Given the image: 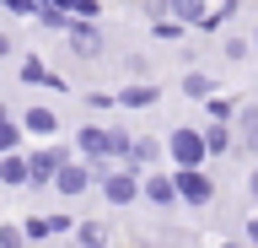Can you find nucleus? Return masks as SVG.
Masks as SVG:
<instances>
[{
    "mask_svg": "<svg viewBox=\"0 0 258 248\" xmlns=\"http://www.w3.org/2000/svg\"><path fill=\"white\" fill-rule=\"evenodd\" d=\"M92 189H97V194H102V200H108L113 211H129V205L140 200V173H129V167L108 162V167H97Z\"/></svg>",
    "mask_w": 258,
    "mask_h": 248,
    "instance_id": "nucleus-1",
    "label": "nucleus"
},
{
    "mask_svg": "<svg viewBox=\"0 0 258 248\" xmlns=\"http://www.w3.org/2000/svg\"><path fill=\"white\" fill-rule=\"evenodd\" d=\"M161 162H172V167H205L210 151H205V140H199V124H177L172 135H161Z\"/></svg>",
    "mask_w": 258,
    "mask_h": 248,
    "instance_id": "nucleus-2",
    "label": "nucleus"
},
{
    "mask_svg": "<svg viewBox=\"0 0 258 248\" xmlns=\"http://www.w3.org/2000/svg\"><path fill=\"white\" fill-rule=\"evenodd\" d=\"M172 189H177V205H194V211H205L215 200V178L205 167H172Z\"/></svg>",
    "mask_w": 258,
    "mask_h": 248,
    "instance_id": "nucleus-3",
    "label": "nucleus"
},
{
    "mask_svg": "<svg viewBox=\"0 0 258 248\" xmlns=\"http://www.w3.org/2000/svg\"><path fill=\"white\" fill-rule=\"evenodd\" d=\"M64 157H76V151L59 146V135H54V140H43L38 151H27V189H48V178H54V167H59Z\"/></svg>",
    "mask_w": 258,
    "mask_h": 248,
    "instance_id": "nucleus-4",
    "label": "nucleus"
},
{
    "mask_svg": "<svg viewBox=\"0 0 258 248\" xmlns=\"http://www.w3.org/2000/svg\"><path fill=\"white\" fill-rule=\"evenodd\" d=\"M48 189H54L59 200H81V194H92V167L81 162V157H64V162L54 167Z\"/></svg>",
    "mask_w": 258,
    "mask_h": 248,
    "instance_id": "nucleus-5",
    "label": "nucleus"
},
{
    "mask_svg": "<svg viewBox=\"0 0 258 248\" xmlns=\"http://www.w3.org/2000/svg\"><path fill=\"white\" fill-rule=\"evenodd\" d=\"M140 200L151 205V211H172V205H177L172 167H167V173H161V167H145V173H140Z\"/></svg>",
    "mask_w": 258,
    "mask_h": 248,
    "instance_id": "nucleus-6",
    "label": "nucleus"
},
{
    "mask_svg": "<svg viewBox=\"0 0 258 248\" xmlns=\"http://www.w3.org/2000/svg\"><path fill=\"white\" fill-rule=\"evenodd\" d=\"M64 43H70L76 60H97V54H102V33H97V22H86V17H70Z\"/></svg>",
    "mask_w": 258,
    "mask_h": 248,
    "instance_id": "nucleus-7",
    "label": "nucleus"
},
{
    "mask_svg": "<svg viewBox=\"0 0 258 248\" xmlns=\"http://www.w3.org/2000/svg\"><path fill=\"white\" fill-rule=\"evenodd\" d=\"M231 146L258 157V103H237V114H231Z\"/></svg>",
    "mask_w": 258,
    "mask_h": 248,
    "instance_id": "nucleus-8",
    "label": "nucleus"
},
{
    "mask_svg": "<svg viewBox=\"0 0 258 248\" xmlns=\"http://www.w3.org/2000/svg\"><path fill=\"white\" fill-rule=\"evenodd\" d=\"M22 135H32V140H54L59 135V114L48 108V103H32V108H22Z\"/></svg>",
    "mask_w": 258,
    "mask_h": 248,
    "instance_id": "nucleus-9",
    "label": "nucleus"
},
{
    "mask_svg": "<svg viewBox=\"0 0 258 248\" xmlns=\"http://www.w3.org/2000/svg\"><path fill=\"white\" fill-rule=\"evenodd\" d=\"M161 162V135H135L129 140V157L118 167H129V173H145V167H156Z\"/></svg>",
    "mask_w": 258,
    "mask_h": 248,
    "instance_id": "nucleus-10",
    "label": "nucleus"
},
{
    "mask_svg": "<svg viewBox=\"0 0 258 248\" xmlns=\"http://www.w3.org/2000/svg\"><path fill=\"white\" fill-rule=\"evenodd\" d=\"M113 103H118V108H156V103H161V86L156 81H129L124 92H113Z\"/></svg>",
    "mask_w": 258,
    "mask_h": 248,
    "instance_id": "nucleus-11",
    "label": "nucleus"
},
{
    "mask_svg": "<svg viewBox=\"0 0 258 248\" xmlns=\"http://www.w3.org/2000/svg\"><path fill=\"white\" fill-rule=\"evenodd\" d=\"M177 92H183L188 103H205L210 92H221V81H215L210 70H183V81H177Z\"/></svg>",
    "mask_w": 258,
    "mask_h": 248,
    "instance_id": "nucleus-12",
    "label": "nucleus"
},
{
    "mask_svg": "<svg viewBox=\"0 0 258 248\" xmlns=\"http://www.w3.org/2000/svg\"><path fill=\"white\" fill-rule=\"evenodd\" d=\"M16 76H22L27 86H54V92H64V81L43 65V60H38V54H22V70H16Z\"/></svg>",
    "mask_w": 258,
    "mask_h": 248,
    "instance_id": "nucleus-13",
    "label": "nucleus"
},
{
    "mask_svg": "<svg viewBox=\"0 0 258 248\" xmlns=\"http://www.w3.org/2000/svg\"><path fill=\"white\" fill-rule=\"evenodd\" d=\"M0 183L6 189H27V151H0Z\"/></svg>",
    "mask_w": 258,
    "mask_h": 248,
    "instance_id": "nucleus-14",
    "label": "nucleus"
},
{
    "mask_svg": "<svg viewBox=\"0 0 258 248\" xmlns=\"http://www.w3.org/2000/svg\"><path fill=\"white\" fill-rule=\"evenodd\" d=\"M205 11H210V0H167V17H172V22H183L188 33L199 27V17H205Z\"/></svg>",
    "mask_w": 258,
    "mask_h": 248,
    "instance_id": "nucleus-15",
    "label": "nucleus"
},
{
    "mask_svg": "<svg viewBox=\"0 0 258 248\" xmlns=\"http://www.w3.org/2000/svg\"><path fill=\"white\" fill-rule=\"evenodd\" d=\"M199 140H205V151H210V157H226V151H231V124L210 119L205 130H199Z\"/></svg>",
    "mask_w": 258,
    "mask_h": 248,
    "instance_id": "nucleus-16",
    "label": "nucleus"
},
{
    "mask_svg": "<svg viewBox=\"0 0 258 248\" xmlns=\"http://www.w3.org/2000/svg\"><path fill=\"white\" fill-rule=\"evenodd\" d=\"M221 60H231V65H247V60H253V43H247V33H231V27H226V38H221Z\"/></svg>",
    "mask_w": 258,
    "mask_h": 248,
    "instance_id": "nucleus-17",
    "label": "nucleus"
},
{
    "mask_svg": "<svg viewBox=\"0 0 258 248\" xmlns=\"http://www.w3.org/2000/svg\"><path fill=\"white\" fill-rule=\"evenodd\" d=\"M70 237H76V248H108V227L102 221H76Z\"/></svg>",
    "mask_w": 258,
    "mask_h": 248,
    "instance_id": "nucleus-18",
    "label": "nucleus"
},
{
    "mask_svg": "<svg viewBox=\"0 0 258 248\" xmlns=\"http://www.w3.org/2000/svg\"><path fill=\"white\" fill-rule=\"evenodd\" d=\"M102 135H108V162H124V157H129V140H135V135H129L124 124H102Z\"/></svg>",
    "mask_w": 258,
    "mask_h": 248,
    "instance_id": "nucleus-19",
    "label": "nucleus"
},
{
    "mask_svg": "<svg viewBox=\"0 0 258 248\" xmlns=\"http://www.w3.org/2000/svg\"><path fill=\"white\" fill-rule=\"evenodd\" d=\"M183 22H172V17H151V38H161V43H183Z\"/></svg>",
    "mask_w": 258,
    "mask_h": 248,
    "instance_id": "nucleus-20",
    "label": "nucleus"
},
{
    "mask_svg": "<svg viewBox=\"0 0 258 248\" xmlns=\"http://www.w3.org/2000/svg\"><path fill=\"white\" fill-rule=\"evenodd\" d=\"M231 114H237V97H221V92H210V97H205V119L231 124Z\"/></svg>",
    "mask_w": 258,
    "mask_h": 248,
    "instance_id": "nucleus-21",
    "label": "nucleus"
},
{
    "mask_svg": "<svg viewBox=\"0 0 258 248\" xmlns=\"http://www.w3.org/2000/svg\"><path fill=\"white\" fill-rule=\"evenodd\" d=\"M22 140H27L22 124H16V119H0V151H22Z\"/></svg>",
    "mask_w": 258,
    "mask_h": 248,
    "instance_id": "nucleus-22",
    "label": "nucleus"
},
{
    "mask_svg": "<svg viewBox=\"0 0 258 248\" xmlns=\"http://www.w3.org/2000/svg\"><path fill=\"white\" fill-rule=\"evenodd\" d=\"M22 237H27V243H43L48 237V216H27V221H22Z\"/></svg>",
    "mask_w": 258,
    "mask_h": 248,
    "instance_id": "nucleus-23",
    "label": "nucleus"
},
{
    "mask_svg": "<svg viewBox=\"0 0 258 248\" xmlns=\"http://www.w3.org/2000/svg\"><path fill=\"white\" fill-rule=\"evenodd\" d=\"M0 248H27V237H22V221H6V227H0Z\"/></svg>",
    "mask_w": 258,
    "mask_h": 248,
    "instance_id": "nucleus-24",
    "label": "nucleus"
},
{
    "mask_svg": "<svg viewBox=\"0 0 258 248\" xmlns=\"http://www.w3.org/2000/svg\"><path fill=\"white\" fill-rule=\"evenodd\" d=\"M0 6H6V11H11V17H32V11H38V6H32V0H0Z\"/></svg>",
    "mask_w": 258,
    "mask_h": 248,
    "instance_id": "nucleus-25",
    "label": "nucleus"
},
{
    "mask_svg": "<svg viewBox=\"0 0 258 248\" xmlns=\"http://www.w3.org/2000/svg\"><path fill=\"white\" fill-rule=\"evenodd\" d=\"M242 243L258 248V216H247V221H242Z\"/></svg>",
    "mask_w": 258,
    "mask_h": 248,
    "instance_id": "nucleus-26",
    "label": "nucleus"
},
{
    "mask_svg": "<svg viewBox=\"0 0 258 248\" xmlns=\"http://www.w3.org/2000/svg\"><path fill=\"white\" fill-rule=\"evenodd\" d=\"M11 49H16V43H11V33L0 27V60H11Z\"/></svg>",
    "mask_w": 258,
    "mask_h": 248,
    "instance_id": "nucleus-27",
    "label": "nucleus"
},
{
    "mask_svg": "<svg viewBox=\"0 0 258 248\" xmlns=\"http://www.w3.org/2000/svg\"><path fill=\"white\" fill-rule=\"evenodd\" d=\"M247 200H258V167L247 173Z\"/></svg>",
    "mask_w": 258,
    "mask_h": 248,
    "instance_id": "nucleus-28",
    "label": "nucleus"
},
{
    "mask_svg": "<svg viewBox=\"0 0 258 248\" xmlns=\"http://www.w3.org/2000/svg\"><path fill=\"white\" fill-rule=\"evenodd\" d=\"M247 43H253V54H258V22H253V27H247Z\"/></svg>",
    "mask_w": 258,
    "mask_h": 248,
    "instance_id": "nucleus-29",
    "label": "nucleus"
},
{
    "mask_svg": "<svg viewBox=\"0 0 258 248\" xmlns=\"http://www.w3.org/2000/svg\"><path fill=\"white\" fill-rule=\"evenodd\" d=\"M0 119H11V108H6V97H0Z\"/></svg>",
    "mask_w": 258,
    "mask_h": 248,
    "instance_id": "nucleus-30",
    "label": "nucleus"
},
{
    "mask_svg": "<svg viewBox=\"0 0 258 248\" xmlns=\"http://www.w3.org/2000/svg\"><path fill=\"white\" fill-rule=\"evenodd\" d=\"M215 248H247V243H215Z\"/></svg>",
    "mask_w": 258,
    "mask_h": 248,
    "instance_id": "nucleus-31",
    "label": "nucleus"
}]
</instances>
